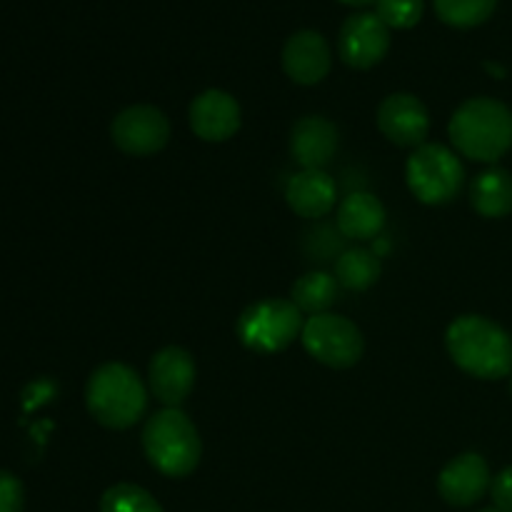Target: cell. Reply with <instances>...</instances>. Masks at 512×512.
Returning <instances> with one entry per match:
<instances>
[{"mask_svg":"<svg viewBox=\"0 0 512 512\" xmlns=\"http://www.w3.org/2000/svg\"><path fill=\"white\" fill-rule=\"evenodd\" d=\"M445 345L460 370L480 380H498L512 373V338L483 315H463L445 333Z\"/></svg>","mask_w":512,"mask_h":512,"instance_id":"cell-1","label":"cell"},{"mask_svg":"<svg viewBox=\"0 0 512 512\" xmlns=\"http://www.w3.org/2000/svg\"><path fill=\"white\" fill-rule=\"evenodd\" d=\"M450 140L455 148L478 163H495L512 145V113L493 98H470L450 120Z\"/></svg>","mask_w":512,"mask_h":512,"instance_id":"cell-2","label":"cell"},{"mask_svg":"<svg viewBox=\"0 0 512 512\" xmlns=\"http://www.w3.org/2000/svg\"><path fill=\"white\" fill-rule=\"evenodd\" d=\"M85 405L100 425L125 430L143 418L148 408V390L133 368L123 363H105L90 375Z\"/></svg>","mask_w":512,"mask_h":512,"instance_id":"cell-3","label":"cell"},{"mask_svg":"<svg viewBox=\"0 0 512 512\" xmlns=\"http://www.w3.org/2000/svg\"><path fill=\"white\" fill-rule=\"evenodd\" d=\"M143 450L150 465L168 478L190 475L203 455L198 428L180 408L160 410L145 423Z\"/></svg>","mask_w":512,"mask_h":512,"instance_id":"cell-4","label":"cell"},{"mask_svg":"<svg viewBox=\"0 0 512 512\" xmlns=\"http://www.w3.org/2000/svg\"><path fill=\"white\" fill-rule=\"evenodd\" d=\"M408 188L425 205H445L458 198L465 170L458 155L440 143H423L405 165Z\"/></svg>","mask_w":512,"mask_h":512,"instance_id":"cell-5","label":"cell"},{"mask_svg":"<svg viewBox=\"0 0 512 512\" xmlns=\"http://www.w3.org/2000/svg\"><path fill=\"white\" fill-rule=\"evenodd\" d=\"M303 318L293 300L268 298L253 303L238 318L240 343L255 353H278L303 333Z\"/></svg>","mask_w":512,"mask_h":512,"instance_id":"cell-6","label":"cell"},{"mask_svg":"<svg viewBox=\"0 0 512 512\" xmlns=\"http://www.w3.org/2000/svg\"><path fill=\"white\" fill-rule=\"evenodd\" d=\"M300 340H303V348L308 350L310 358L328 365V368H353L363 358V333L358 330V325L350 323L343 315H313L303 325Z\"/></svg>","mask_w":512,"mask_h":512,"instance_id":"cell-7","label":"cell"},{"mask_svg":"<svg viewBox=\"0 0 512 512\" xmlns=\"http://www.w3.org/2000/svg\"><path fill=\"white\" fill-rule=\"evenodd\" d=\"M110 138L128 155H153L168 145L170 123L153 105H133L115 115Z\"/></svg>","mask_w":512,"mask_h":512,"instance_id":"cell-8","label":"cell"},{"mask_svg":"<svg viewBox=\"0 0 512 512\" xmlns=\"http://www.w3.org/2000/svg\"><path fill=\"white\" fill-rule=\"evenodd\" d=\"M390 48V30L378 13H355L340 28L338 53L345 65L368 70L385 58Z\"/></svg>","mask_w":512,"mask_h":512,"instance_id":"cell-9","label":"cell"},{"mask_svg":"<svg viewBox=\"0 0 512 512\" xmlns=\"http://www.w3.org/2000/svg\"><path fill=\"white\" fill-rule=\"evenodd\" d=\"M195 378H198V368L188 350L178 348V345H168V348L158 350L150 360V393L165 405V408H178L195 388Z\"/></svg>","mask_w":512,"mask_h":512,"instance_id":"cell-10","label":"cell"},{"mask_svg":"<svg viewBox=\"0 0 512 512\" xmlns=\"http://www.w3.org/2000/svg\"><path fill=\"white\" fill-rule=\"evenodd\" d=\"M378 128L400 148H420L428 138L430 115L423 100L410 93H393L380 103Z\"/></svg>","mask_w":512,"mask_h":512,"instance_id":"cell-11","label":"cell"},{"mask_svg":"<svg viewBox=\"0 0 512 512\" xmlns=\"http://www.w3.org/2000/svg\"><path fill=\"white\" fill-rule=\"evenodd\" d=\"M490 488V468L478 453H463L450 460L438 478V490L445 503L455 508L475 505Z\"/></svg>","mask_w":512,"mask_h":512,"instance_id":"cell-12","label":"cell"},{"mask_svg":"<svg viewBox=\"0 0 512 512\" xmlns=\"http://www.w3.org/2000/svg\"><path fill=\"white\" fill-rule=\"evenodd\" d=\"M190 128L208 143H223L240 128V105L225 90H205L190 105Z\"/></svg>","mask_w":512,"mask_h":512,"instance_id":"cell-13","label":"cell"},{"mask_svg":"<svg viewBox=\"0 0 512 512\" xmlns=\"http://www.w3.org/2000/svg\"><path fill=\"white\" fill-rule=\"evenodd\" d=\"M330 48L315 30H298L283 48V68L298 85H315L330 73Z\"/></svg>","mask_w":512,"mask_h":512,"instance_id":"cell-14","label":"cell"},{"mask_svg":"<svg viewBox=\"0 0 512 512\" xmlns=\"http://www.w3.org/2000/svg\"><path fill=\"white\" fill-rule=\"evenodd\" d=\"M338 150V128L328 118L308 115L290 133V153L303 170H323Z\"/></svg>","mask_w":512,"mask_h":512,"instance_id":"cell-15","label":"cell"},{"mask_svg":"<svg viewBox=\"0 0 512 512\" xmlns=\"http://www.w3.org/2000/svg\"><path fill=\"white\" fill-rule=\"evenodd\" d=\"M285 198H288L293 213H298L300 218L315 220L333 210L338 188H335V180L325 170H300L290 178L288 188H285Z\"/></svg>","mask_w":512,"mask_h":512,"instance_id":"cell-16","label":"cell"},{"mask_svg":"<svg viewBox=\"0 0 512 512\" xmlns=\"http://www.w3.org/2000/svg\"><path fill=\"white\" fill-rule=\"evenodd\" d=\"M385 228V208L375 195L353 193L340 203L338 230L350 240H373Z\"/></svg>","mask_w":512,"mask_h":512,"instance_id":"cell-17","label":"cell"},{"mask_svg":"<svg viewBox=\"0 0 512 512\" xmlns=\"http://www.w3.org/2000/svg\"><path fill=\"white\" fill-rule=\"evenodd\" d=\"M470 203L483 218H505L512 213V175L503 168H488L470 185Z\"/></svg>","mask_w":512,"mask_h":512,"instance_id":"cell-18","label":"cell"},{"mask_svg":"<svg viewBox=\"0 0 512 512\" xmlns=\"http://www.w3.org/2000/svg\"><path fill=\"white\" fill-rule=\"evenodd\" d=\"M338 285V278L323 273V270H313V273L295 280L293 290H290V300H293L300 313H310V318L323 315L328 313V308L338 298Z\"/></svg>","mask_w":512,"mask_h":512,"instance_id":"cell-19","label":"cell"},{"mask_svg":"<svg viewBox=\"0 0 512 512\" xmlns=\"http://www.w3.org/2000/svg\"><path fill=\"white\" fill-rule=\"evenodd\" d=\"M335 278L343 288L363 293L380 278V255L365 248H350L335 263Z\"/></svg>","mask_w":512,"mask_h":512,"instance_id":"cell-20","label":"cell"},{"mask_svg":"<svg viewBox=\"0 0 512 512\" xmlns=\"http://www.w3.org/2000/svg\"><path fill=\"white\" fill-rule=\"evenodd\" d=\"M435 13L453 28H475L493 15L498 0H433Z\"/></svg>","mask_w":512,"mask_h":512,"instance_id":"cell-21","label":"cell"},{"mask_svg":"<svg viewBox=\"0 0 512 512\" xmlns=\"http://www.w3.org/2000/svg\"><path fill=\"white\" fill-rule=\"evenodd\" d=\"M100 512H163L158 500L138 485H113L100 498Z\"/></svg>","mask_w":512,"mask_h":512,"instance_id":"cell-22","label":"cell"},{"mask_svg":"<svg viewBox=\"0 0 512 512\" xmlns=\"http://www.w3.org/2000/svg\"><path fill=\"white\" fill-rule=\"evenodd\" d=\"M378 18L388 28H413L423 18V0H378Z\"/></svg>","mask_w":512,"mask_h":512,"instance_id":"cell-23","label":"cell"},{"mask_svg":"<svg viewBox=\"0 0 512 512\" xmlns=\"http://www.w3.org/2000/svg\"><path fill=\"white\" fill-rule=\"evenodd\" d=\"M23 483L8 470H0V512H23Z\"/></svg>","mask_w":512,"mask_h":512,"instance_id":"cell-24","label":"cell"},{"mask_svg":"<svg viewBox=\"0 0 512 512\" xmlns=\"http://www.w3.org/2000/svg\"><path fill=\"white\" fill-rule=\"evenodd\" d=\"M490 495L500 512H512V465L490 483Z\"/></svg>","mask_w":512,"mask_h":512,"instance_id":"cell-25","label":"cell"},{"mask_svg":"<svg viewBox=\"0 0 512 512\" xmlns=\"http://www.w3.org/2000/svg\"><path fill=\"white\" fill-rule=\"evenodd\" d=\"M343 3H348V5H355V8H363V5L378 3V0H343Z\"/></svg>","mask_w":512,"mask_h":512,"instance_id":"cell-26","label":"cell"},{"mask_svg":"<svg viewBox=\"0 0 512 512\" xmlns=\"http://www.w3.org/2000/svg\"><path fill=\"white\" fill-rule=\"evenodd\" d=\"M480 512H500L498 508H488V510H480Z\"/></svg>","mask_w":512,"mask_h":512,"instance_id":"cell-27","label":"cell"},{"mask_svg":"<svg viewBox=\"0 0 512 512\" xmlns=\"http://www.w3.org/2000/svg\"><path fill=\"white\" fill-rule=\"evenodd\" d=\"M510 390H512V380H510Z\"/></svg>","mask_w":512,"mask_h":512,"instance_id":"cell-28","label":"cell"}]
</instances>
